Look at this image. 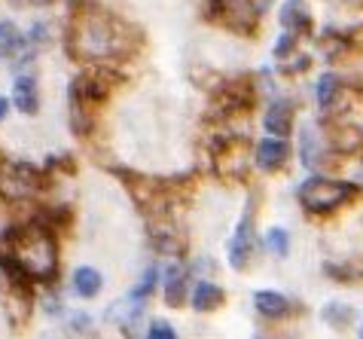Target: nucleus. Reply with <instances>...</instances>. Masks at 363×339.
Returning <instances> with one entry per match:
<instances>
[{
  "label": "nucleus",
  "instance_id": "nucleus-1",
  "mask_svg": "<svg viewBox=\"0 0 363 339\" xmlns=\"http://www.w3.org/2000/svg\"><path fill=\"white\" fill-rule=\"evenodd\" d=\"M0 266L9 272V278L49 282L58 269L55 238L43 226L6 229L0 235Z\"/></svg>",
  "mask_w": 363,
  "mask_h": 339
},
{
  "label": "nucleus",
  "instance_id": "nucleus-2",
  "mask_svg": "<svg viewBox=\"0 0 363 339\" xmlns=\"http://www.w3.org/2000/svg\"><path fill=\"white\" fill-rule=\"evenodd\" d=\"M70 37H74V52L79 58H89V62H98V58L123 52L119 25L110 22L104 16H98V13H86L83 18H77L74 34Z\"/></svg>",
  "mask_w": 363,
  "mask_h": 339
},
{
  "label": "nucleus",
  "instance_id": "nucleus-3",
  "mask_svg": "<svg viewBox=\"0 0 363 339\" xmlns=\"http://www.w3.org/2000/svg\"><path fill=\"white\" fill-rule=\"evenodd\" d=\"M354 193H357V187L348 184V181H333V177L311 174L308 181L299 184L296 199H299V205L306 208V211L327 214V211H336L339 205H345Z\"/></svg>",
  "mask_w": 363,
  "mask_h": 339
},
{
  "label": "nucleus",
  "instance_id": "nucleus-4",
  "mask_svg": "<svg viewBox=\"0 0 363 339\" xmlns=\"http://www.w3.org/2000/svg\"><path fill=\"white\" fill-rule=\"evenodd\" d=\"M254 260V208H247L238 221V233L229 245V263L235 269H247Z\"/></svg>",
  "mask_w": 363,
  "mask_h": 339
},
{
  "label": "nucleus",
  "instance_id": "nucleus-5",
  "mask_svg": "<svg viewBox=\"0 0 363 339\" xmlns=\"http://www.w3.org/2000/svg\"><path fill=\"white\" fill-rule=\"evenodd\" d=\"M263 128L275 138H287L290 132H294V104H290L287 98H275V101L266 107Z\"/></svg>",
  "mask_w": 363,
  "mask_h": 339
},
{
  "label": "nucleus",
  "instance_id": "nucleus-6",
  "mask_svg": "<svg viewBox=\"0 0 363 339\" xmlns=\"http://www.w3.org/2000/svg\"><path fill=\"white\" fill-rule=\"evenodd\" d=\"M257 165L263 168V172H278V168H284V162L290 159V147L284 144V138H263V141L257 144Z\"/></svg>",
  "mask_w": 363,
  "mask_h": 339
},
{
  "label": "nucleus",
  "instance_id": "nucleus-7",
  "mask_svg": "<svg viewBox=\"0 0 363 339\" xmlns=\"http://www.w3.org/2000/svg\"><path fill=\"white\" fill-rule=\"evenodd\" d=\"M278 18H281V25H284V31H290V34H308L311 31V13H308L306 0H284Z\"/></svg>",
  "mask_w": 363,
  "mask_h": 339
},
{
  "label": "nucleus",
  "instance_id": "nucleus-8",
  "mask_svg": "<svg viewBox=\"0 0 363 339\" xmlns=\"http://www.w3.org/2000/svg\"><path fill=\"white\" fill-rule=\"evenodd\" d=\"M299 156H302V165L306 168H318L327 162V144L324 138H320L318 128H302L299 135Z\"/></svg>",
  "mask_w": 363,
  "mask_h": 339
},
{
  "label": "nucleus",
  "instance_id": "nucleus-9",
  "mask_svg": "<svg viewBox=\"0 0 363 339\" xmlns=\"http://www.w3.org/2000/svg\"><path fill=\"white\" fill-rule=\"evenodd\" d=\"M13 107L25 116H34L40 111V89L34 77H18L13 83Z\"/></svg>",
  "mask_w": 363,
  "mask_h": 339
},
{
  "label": "nucleus",
  "instance_id": "nucleus-10",
  "mask_svg": "<svg viewBox=\"0 0 363 339\" xmlns=\"http://www.w3.org/2000/svg\"><path fill=\"white\" fill-rule=\"evenodd\" d=\"M254 303H257V312L263 318H272V321H281V318H287V312H290V300L278 291H257Z\"/></svg>",
  "mask_w": 363,
  "mask_h": 339
},
{
  "label": "nucleus",
  "instance_id": "nucleus-11",
  "mask_svg": "<svg viewBox=\"0 0 363 339\" xmlns=\"http://www.w3.org/2000/svg\"><path fill=\"white\" fill-rule=\"evenodd\" d=\"M70 282H74V291L79 296H86V300L98 296L101 287H104V278H101V272H98V269H92V266H79Z\"/></svg>",
  "mask_w": 363,
  "mask_h": 339
},
{
  "label": "nucleus",
  "instance_id": "nucleus-12",
  "mask_svg": "<svg viewBox=\"0 0 363 339\" xmlns=\"http://www.w3.org/2000/svg\"><path fill=\"white\" fill-rule=\"evenodd\" d=\"M339 92H342V79L336 74H320L318 83H315V101L320 111H330L333 104L339 101Z\"/></svg>",
  "mask_w": 363,
  "mask_h": 339
},
{
  "label": "nucleus",
  "instance_id": "nucleus-13",
  "mask_svg": "<svg viewBox=\"0 0 363 339\" xmlns=\"http://www.w3.org/2000/svg\"><path fill=\"white\" fill-rule=\"evenodd\" d=\"M165 300H168V306H184V300H186V272H184V266H168V272H165Z\"/></svg>",
  "mask_w": 363,
  "mask_h": 339
},
{
  "label": "nucleus",
  "instance_id": "nucleus-14",
  "mask_svg": "<svg viewBox=\"0 0 363 339\" xmlns=\"http://www.w3.org/2000/svg\"><path fill=\"white\" fill-rule=\"evenodd\" d=\"M220 303H223V291H220L217 284L199 282L193 287V309L196 312H211V309H217Z\"/></svg>",
  "mask_w": 363,
  "mask_h": 339
},
{
  "label": "nucleus",
  "instance_id": "nucleus-15",
  "mask_svg": "<svg viewBox=\"0 0 363 339\" xmlns=\"http://www.w3.org/2000/svg\"><path fill=\"white\" fill-rule=\"evenodd\" d=\"M320 318H324L327 327H336V330H342V327H351V321H354V309H351L348 303L333 300V303H327L324 309H320Z\"/></svg>",
  "mask_w": 363,
  "mask_h": 339
},
{
  "label": "nucleus",
  "instance_id": "nucleus-16",
  "mask_svg": "<svg viewBox=\"0 0 363 339\" xmlns=\"http://www.w3.org/2000/svg\"><path fill=\"white\" fill-rule=\"evenodd\" d=\"M25 43V37H22V31L13 25V22H0V62H6V58H13L16 52H18V46Z\"/></svg>",
  "mask_w": 363,
  "mask_h": 339
},
{
  "label": "nucleus",
  "instance_id": "nucleus-17",
  "mask_svg": "<svg viewBox=\"0 0 363 339\" xmlns=\"http://www.w3.org/2000/svg\"><path fill=\"white\" fill-rule=\"evenodd\" d=\"M263 245H266V248H269V251L275 254V257H287V254H290V235H287L281 226L269 229L266 238H263Z\"/></svg>",
  "mask_w": 363,
  "mask_h": 339
},
{
  "label": "nucleus",
  "instance_id": "nucleus-18",
  "mask_svg": "<svg viewBox=\"0 0 363 339\" xmlns=\"http://www.w3.org/2000/svg\"><path fill=\"white\" fill-rule=\"evenodd\" d=\"M156 287V269H147L144 275H140V282L132 287V300H147L150 294H153Z\"/></svg>",
  "mask_w": 363,
  "mask_h": 339
},
{
  "label": "nucleus",
  "instance_id": "nucleus-19",
  "mask_svg": "<svg viewBox=\"0 0 363 339\" xmlns=\"http://www.w3.org/2000/svg\"><path fill=\"white\" fill-rule=\"evenodd\" d=\"M150 339H174V327L165 324V321H153L150 324V330H147Z\"/></svg>",
  "mask_w": 363,
  "mask_h": 339
},
{
  "label": "nucleus",
  "instance_id": "nucleus-20",
  "mask_svg": "<svg viewBox=\"0 0 363 339\" xmlns=\"http://www.w3.org/2000/svg\"><path fill=\"white\" fill-rule=\"evenodd\" d=\"M70 324H74V330H86V327H89V318H86V315H70Z\"/></svg>",
  "mask_w": 363,
  "mask_h": 339
},
{
  "label": "nucleus",
  "instance_id": "nucleus-21",
  "mask_svg": "<svg viewBox=\"0 0 363 339\" xmlns=\"http://www.w3.org/2000/svg\"><path fill=\"white\" fill-rule=\"evenodd\" d=\"M354 181H357V184L363 187V159H360V162L354 165Z\"/></svg>",
  "mask_w": 363,
  "mask_h": 339
},
{
  "label": "nucleus",
  "instance_id": "nucleus-22",
  "mask_svg": "<svg viewBox=\"0 0 363 339\" xmlns=\"http://www.w3.org/2000/svg\"><path fill=\"white\" fill-rule=\"evenodd\" d=\"M6 113H9V101H6V98H0V123L6 119Z\"/></svg>",
  "mask_w": 363,
  "mask_h": 339
},
{
  "label": "nucleus",
  "instance_id": "nucleus-23",
  "mask_svg": "<svg viewBox=\"0 0 363 339\" xmlns=\"http://www.w3.org/2000/svg\"><path fill=\"white\" fill-rule=\"evenodd\" d=\"M34 4H52V0H34Z\"/></svg>",
  "mask_w": 363,
  "mask_h": 339
},
{
  "label": "nucleus",
  "instance_id": "nucleus-24",
  "mask_svg": "<svg viewBox=\"0 0 363 339\" xmlns=\"http://www.w3.org/2000/svg\"><path fill=\"white\" fill-rule=\"evenodd\" d=\"M357 333H360V336H363V327H360V330H357Z\"/></svg>",
  "mask_w": 363,
  "mask_h": 339
},
{
  "label": "nucleus",
  "instance_id": "nucleus-25",
  "mask_svg": "<svg viewBox=\"0 0 363 339\" xmlns=\"http://www.w3.org/2000/svg\"><path fill=\"white\" fill-rule=\"evenodd\" d=\"M13 4H18V0H13Z\"/></svg>",
  "mask_w": 363,
  "mask_h": 339
}]
</instances>
